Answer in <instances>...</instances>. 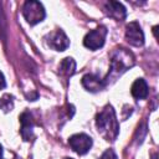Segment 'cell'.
<instances>
[{
    "label": "cell",
    "instance_id": "cell-12",
    "mask_svg": "<svg viewBox=\"0 0 159 159\" xmlns=\"http://www.w3.org/2000/svg\"><path fill=\"white\" fill-rule=\"evenodd\" d=\"M58 71L62 76H66V77H70L75 73L76 71V62L73 61L72 57H66L63 58L61 62H60V66H58Z\"/></svg>",
    "mask_w": 159,
    "mask_h": 159
},
{
    "label": "cell",
    "instance_id": "cell-7",
    "mask_svg": "<svg viewBox=\"0 0 159 159\" xmlns=\"http://www.w3.org/2000/svg\"><path fill=\"white\" fill-rule=\"evenodd\" d=\"M47 45L56 51H65L70 46V40L62 30L52 31L47 35Z\"/></svg>",
    "mask_w": 159,
    "mask_h": 159
},
{
    "label": "cell",
    "instance_id": "cell-9",
    "mask_svg": "<svg viewBox=\"0 0 159 159\" xmlns=\"http://www.w3.org/2000/svg\"><path fill=\"white\" fill-rule=\"evenodd\" d=\"M104 11L107 12V15L114 20L122 21L125 19L127 16V10L123 6V4L118 2V1H108L104 5Z\"/></svg>",
    "mask_w": 159,
    "mask_h": 159
},
{
    "label": "cell",
    "instance_id": "cell-10",
    "mask_svg": "<svg viewBox=\"0 0 159 159\" xmlns=\"http://www.w3.org/2000/svg\"><path fill=\"white\" fill-rule=\"evenodd\" d=\"M20 123H21V135L24 138V140H30L32 138V133H34V118L31 116L30 112H24L20 116Z\"/></svg>",
    "mask_w": 159,
    "mask_h": 159
},
{
    "label": "cell",
    "instance_id": "cell-5",
    "mask_svg": "<svg viewBox=\"0 0 159 159\" xmlns=\"http://www.w3.org/2000/svg\"><path fill=\"white\" fill-rule=\"evenodd\" d=\"M68 144L70 147L80 155H83L86 153L89 152L91 147H92V138L84 133H78V134H73L68 139Z\"/></svg>",
    "mask_w": 159,
    "mask_h": 159
},
{
    "label": "cell",
    "instance_id": "cell-18",
    "mask_svg": "<svg viewBox=\"0 0 159 159\" xmlns=\"http://www.w3.org/2000/svg\"><path fill=\"white\" fill-rule=\"evenodd\" d=\"M63 159H73V158H63Z\"/></svg>",
    "mask_w": 159,
    "mask_h": 159
},
{
    "label": "cell",
    "instance_id": "cell-1",
    "mask_svg": "<svg viewBox=\"0 0 159 159\" xmlns=\"http://www.w3.org/2000/svg\"><path fill=\"white\" fill-rule=\"evenodd\" d=\"M96 125L106 140H114L119 133V124L112 106L107 104L96 117Z\"/></svg>",
    "mask_w": 159,
    "mask_h": 159
},
{
    "label": "cell",
    "instance_id": "cell-17",
    "mask_svg": "<svg viewBox=\"0 0 159 159\" xmlns=\"http://www.w3.org/2000/svg\"><path fill=\"white\" fill-rule=\"evenodd\" d=\"M1 155H2V147L0 145V159H1Z\"/></svg>",
    "mask_w": 159,
    "mask_h": 159
},
{
    "label": "cell",
    "instance_id": "cell-8",
    "mask_svg": "<svg viewBox=\"0 0 159 159\" xmlns=\"http://www.w3.org/2000/svg\"><path fill=\"white\" fill-rule=\"evenodd\" d=\"M82 86L89 91V92H98L102 91L106 86L104 80H102L99 76H97L96 73H87L82 77Z\"/></svg>",
    "mask_w": 159,
    "mask_h": 159
},
{
    "label": "cell",
    "instance_id": "cell-16",
    "mask_svg": "<svg viewBox=\"0 0 159 159\" xmlns=\"http://www.w3.org/2000/svg\"><path fill=\"white\" fill-rule=\"evenodd\" d=\"M152 159H158V154H153V157H152Z\"/></svg>",
    "mask_w": 159,
    "mask_h": 159
},
{
    "label": "cell",
    "instance_id": "cell-6",
    "mask_svg": "<svg viewBox=\"0 0 159 159\" xmlns=\"http://www.w3.org/2000/svg\"><path fill=\"white\" fill-rule=\"evenodd\" d=\"M125 40L128 43L135 47H140L144 43V32L137 21H132L125 27Z\"/></svg>",
    "mask_w": 159,
    "mask_h": 159
},
{
    "label": "cell",
    "instance_id": "cell-14",
    "mask_svg": "<svg viewBox=\"0 0 159 159\" xmlns=\"http://www.w3.org/2000/svg\"><path fill=\"white\" fill-rule=\"evenodd\" d=\"M99 159H117V154L114 153L113 149H107L101 157Z\"/></svg>",
    "mask_w": 159,
    "mask_h": 159
},
{
    "label": "cell",
    "instance_id": "cell-11",
    "mask_svg": "<svg viewBox=\"0 0 159 159\" xmlns=\"http://www.w3.org/2000/svg\"><path fill=\"white\" fill-rule=\"evenodd\" d=\"M130 93L135 99H144L148 96V84L143 78H138L134 81L130 88Z\"/></svg>",
    "mask_w": 159,
    "mask_h": 159
},
{
    "label": "cell",
    "instance_id": "cell-2",
    "mask_svg": "<svg viewBox=\"0 0 159 159\" xmlns=\"http://www.w3.org/2000/svg\"><path fill=\"white\" fill-rule=\"evenodd\" d=\"M109 63H111V68H109V72H108L104 82H108L109 78L112 81H114L118 76H120L127 70H129L134 65V57H133L132 52L120 47V48H116L112 52Z\"/></svg>",
    "mask_w": 159,
    "mask_h": 159
},
{
    "label": "cell",
    "instance_id": "cell-13",
    "mask_svg": "<svg viewBox=\"0 0 159 159\" xmlns=\"http://www.w3.org/2000/svg\"><path fill=\"white\" fill-rule=\"evenodd\" d=\"M0 107L1 109H4L5 112L11 111L12 108V97L10 94H5L1 99H0Z\"/></svg>",
    "mask_w": 159,
    "mask_h": 159
},
{
    "label": "cell",
    "instance_id": "cell-15",
    "mask_svg": "<svg viewBox=\"0 0 159 159\" xmlns=\"http://www.w3.org/2000/svg\"><path fill=\"white\" fill-rule=\"evenodd\" d=\"M6 86V82H5V78H4V75L0 72V89H2L4 87Z\"/></svg>",
    "mask_w": 159,
    "mask_h": 159
},
{
    "label": "cell",
    "instance_id": "cell-3",
    "mask_svg": "<svg viewBox=\"0 0 159 159\" xmlns=\"http://www.w3.org/2000/svg\"><path fill=\"white\" fill-rule=\"evenodd\" d=\"M22 14L30 25H36L45 19V9L39 1H26L22 7Z\"/></svg>",
    "mask_w": 159,
    "mask_h": 159
},
{
    "label": "cell",
    "instance_id": "cell-4",
    "mask_svg": "<svg viewBox=\"0 0 159 159\" xmlns=\"http://www.w3.org/2000/svg\"><path fill=\"white\" fill-rule=\"evenodd\" d=\"M106 36H107V29L104 26H99V27L89 31L84 36L83 45L89 50H98L104 45Z\"/></svg>",
    "mask_w": 159,
    "mask_h": 159
}]
</instances>
